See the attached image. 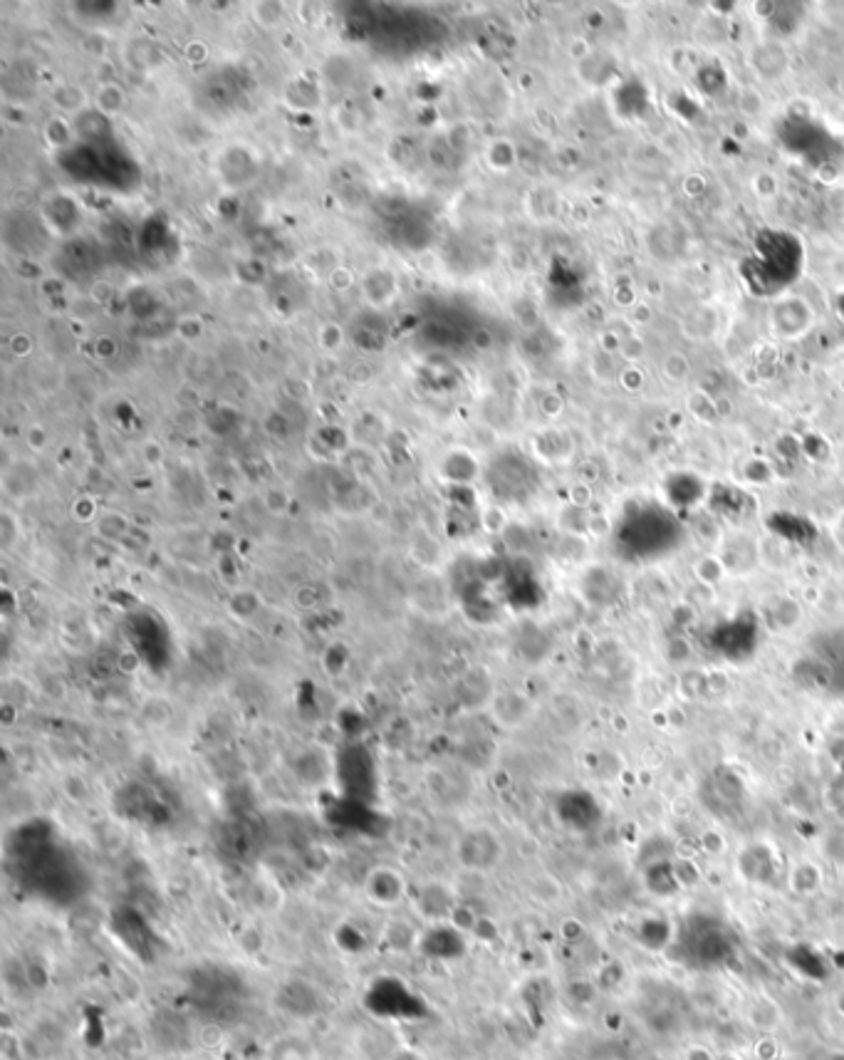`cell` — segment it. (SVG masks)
<instances>
[{"label":"cell","instance_id":"cell-1","mask_svg":"<svg viewBox=\"0 0 844 1060\" xmlns=\"http://www.w3.org/2000/svg\"><path fill=\"white\" fill-rule=\"evenodd\" d=\"M802 263H805V251L793 233L763 231L755 241L750 258L741 265V273L753 293L778 295L800 278Z\"/></svg>","mask_w":844,"mask_h":1060},{"label":"cell","instance_id":"cell-2","mask_svg":"<svg viewBox=\"0 0 844 1060\" xmlns=\"http://www.w3.org/2000/svg\"><path fill=\"white\" fill-rule=\"evenodd\" d=\"M681 526L674 513L661 506H642L627 513L617 528V548L634 560H651L674 550Z\"/></svg>","mask_w":844,"mask_h":1060},{"label":"cell","instance_id":"cell-3","mask_svg":"<svg viewBox=\"0 0 844 1060\" xmlns=\"http://www.w3.org/2000/svg\"><path fill=\"white\" fill-rule=\"evenodd\" d=\"M364 890H367L369 900L377 902L379 907H394L404 897L406 882L392 867H377V870L369 872Z\"/></svg>","mask_w":844,"mask_h":1060},{"label":"cell","instance_id":"cell-4","mask_svg":"<svg viewBox=\"0 0 844 1060\" xmlns=\"http://www.w3.org/2000/svg\"><path fill=\"white\" fill-rule=\"evenodd\" d=\"M745 1021L758 1031H775L783 1026V1008L770 996H758L745 1008Z\"/></svg>","mask_w":844,"mask_h":1060},{"label":"cell","instance_id":"cell-5","mask_svg":"<svg viewBox=\"0 0 844 1060\" xmlns=\"http://www.w3.org/2000/svg\"><path fill=\"white\" fill-rule=\"evenodd\" d=\"M790 885H793V890L800 892V895H810V892L820 890V885H822L820 870H817L812 862H800V865L795 867L793 875H790Z\"/></svg>","mask_w":844,"mask_h":1060},{"label":"cell","instance_id":"cell-6","mask_svg":"<svg viewBox=\"0 0 844 1060\" xmlns=\"http://www.w3.org/2000/svg\"><path fill=\"white\" fill-rule=\"evenodd\" d=\"M684 1060H718V1058L713 1056V1053L708 1051V1048H703V1046H691V1048H686Z\"/></svg>","mask_w":844,"mask_h":1060},{"label":"cell","instance_id":"cell-7","mask_svg":"<svg viewBox=\"0 0 844 1060\" xmlns=\"http://www.w3.org/2000/svg\"><path fill=\"white\" fill-rule=\"evenodd\" d=\"M840 657H842V662H844V639L840 642Z\"/></svg>","mask_w":844,"mask_h":1060},{"label":"cell","instance_id":"cell-8","mask_svg":"<svg viewBox=\"0 0 844 1060\" xmlns=\"http://www.w3.org/2000/svg\"><path fill=\"white\" fill-rule=\"evenodd\" d=\"M211 1060H216V1058H211Z\"/></svg>","mask_w":844,"mask_h":1060}]
</instances>
